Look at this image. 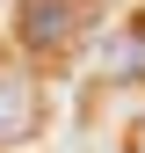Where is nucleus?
<instances>
[{"label":"nucleus","mask_w":145,"mask_h":153,"mask_svg":"<svg viewBox=\"0 0 145 153\" xmlns=\"http://www.w3.org/2000/svg\"><path fill=\"white\" fill-rule=\"evenodd\" d=\"M36 117H44V95H36L29 73H0V146H22Z\"/></svg>","instance_id":"obj_2"},{"label":"nucleus","mask_w":145,"mask_h":153,"mask_svg":"<svg viewBox=\"0 0 145 153\" xmlns=\"http://www.w3.org/2000/svg\"><path fill=\"white\" fill-rule=\"evenodd\" d=\"M15 29H22V51H72V36L87 29V15H94V0H15Z\"/></svg>","instance_id":"obj_1"},{"label":"nucleus","mask_w":145,"mask_h":153,"mask_svg":"<svg viewBox=\"0 0 145 153\" xmlns=\"http://www.w3.org/2000/svg\"><path fill=\"white\" fill-rule=\"evenodd\" d=\"M123 153H145V109L131 117V131H123Z\"/></svg>","instance_id":"obj_3"}]
</instances>
